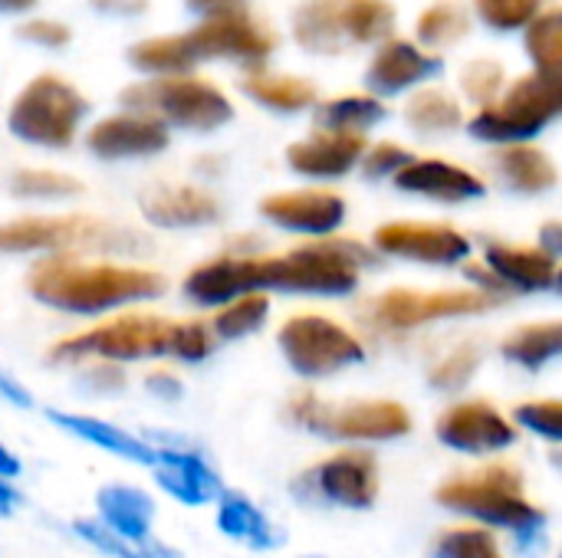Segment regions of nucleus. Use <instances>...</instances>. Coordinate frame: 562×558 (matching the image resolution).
Returning a JSON list of instances; mask_svg holds the SVG:
<instances>
[{
    "mask_svg": "<svg viewBox=\"0 0 562 558\" xmlns=\"http://www.w3.org/2000/svg\"><path fill=\"white\" fill-rule=\"evenodd\" d=\"M435 503L458 523L507 533L520 553L547 543V510L527 493V477L514 460L497 457L445 477L435 487Z\"/></svg>",
    "mask_w": 562,
    "mask_h": 558,
    "instance_id": "nucleus-1",
    "label": "nucleus"
},
{
    "mask_svg": "<svg viewBox=\"0 0 562 558\" xmlns=\"http://www.w3.org/2000/svg\"><path fill=\"white\" fill-rule=\"evenodd\" d=\"M165 289L158 273L119 263H79L72 257H49L30 270V293L63 312L99 316Z\"/></svg>",
    "mask_w": 562,
    "mask_h": 558,
    "instance_id": "nucleus-2",
    "label": "nucleus"
},
{
    "mask_svg": "<svg viewBox=\"0 0 562 558\" xmlns=\"http://www.w3.org/2000/svg\"><path fill=\"white\" fill-rule=\"evenodd\" d=\"M379 263L375 250L352 237H326L293 247L280 257H257L260 293H293L346 299L362 286V273Z\"/></svg>",
    "mask_w": 562,
    "mask_h": 558,
    "instance_id": "nucleus-3",
    "label": "nucleus"
},
{
    "mask_svg": "<svg viewBox=\"0 0 562 558\" xmlns=\"http://www.w3.org/2000/svg\"><path fill=\"white\" fill-rule=\"evenodd\" d=\"M507 303L471 286H389L382 293H375L372 299H366L362 306V319L375 335L385 339H405V335H418L425 329L445 326V322H458V319H474V316H487L494 309H504Z\"/></svg>",
    "mask_w": 562,
    "mask_h": 558,
    "instance_id": "nucleus-4",
    "label": "nucleus"
},
{
    "mask_svg": "<svg viewBox=\"0 0 562 558\" xmlns=\"http://www.w3.org/2000/svg\"><path fill=\"white\" fill-rule=\"evenodd\" d=\"M286 414L303 431L339 441L346 447L395 444L415 431V414L395 398H362L346 405H326L316 391H296Z\"/></svg>",
    "mask_w": 562,
    "mask_h": 558,
    "instance_id": "nucleus-5",
    "label": "nucleus"
},
{
    "mask_svg": "<svg viewBox=\"0 0 562 558\" xmlns=\"http://www.w3.org/2000/svg\"><path fill=\"white\" fill-rule=\"evenodd\" d=\"M562 118V72H527L504 86V92L474 112L468 125L471 138L484 145H524L543 135Z\"/></svg>",
    "mask_w": 562,
    "mask_h": 558,
    "instance_id": "nucleus-6",
    "label": "nucleus"
},
{
    "mask_svg": "<svg viewBox=\"0 0 562 558\" xmlns=\"http://www.w3.org/2000/svg\"><path fill=\"white\" fill-rule=\"evenodd\" d=\"M392 30L395 7L389 0H303L293 13L296 43L319 56L385 43Z\"/></svg>",
    "mask_w": 562,
    "mask_h": 558,
    "instance_id": "nucleus-7",
    "label": "nucleus"
},
{
    "mask_svg": "<svg viewBox=\"0 0 562 558\" xmlns=\"http://www.w3.org/2000/svg\"><path fill=\"white\" fill-rule=\"evenodd\" d=\"M184 322H171L161 316H119L112 322L92 326L72 339H63L49 349L53 362H79V358H105V362H135L178 355Z\"/></svg>",
    "mask_w": 562,
    "mask_h": 558,
    "instance_id": "nucleus-8",
    "label": "nucleus"
},
{
    "mask_svg": "<svg viewBox=\"0 0 562 558\" xmlns=\"http://www.w3.org/2000/svg\"><path fill=\"white\" fill-rule=\"evenodd\" d=\"M280 355L300 378H329L366 362V342L323 312L290 316L277 332Z\"/></svg>",
    "mask_w": 562,
    "mask_h": 558,
    "instance_id": "nucleus-9",
    "label": "nucleus"
},
{
    "mask_svg": "<svg viewBox=\"0 0 562 558\" xmlns=\"http://www.w3.org/2000/svg\"><path fill=\"white\" fill-rule=\"evenodd\" d=\"M122 105L142 115H151L165 125H181L191 132H211L231 122L234 109L227 95L194 76H158L151 82L128 86Z\"/></svg>",
    "mask_w": 562,
    "mask_h": 558,
    "instance_id": "nucleus-10",
    "label": "nucleus"
},
{
    "mask_svg": "<svg viewBox=\"0 0 562 558\" xmlns=\"http://www.w3.org/2000/svg\"><path fill=\"white\" fill-rule=\"evenodd\" d=\"M557 276V257H550L537 240H504L491 237L464 266V283L510 303L514 296H537L550 293Z\"/></svg>",
    "mask_w": 562,
    "mask_h": 558,
    "instance_id": "nucleus-11",
    "label": "nucleus"
},
{
    "mask_svg": "<svg viewBox=\"0 0 562 558\" xmlns=\"http://www.w3.org/2000/svg\"><path fill=\"white\" fill-rule=\"evenodd\" d=\"M369 247L379 260L418 263L425 270H464L474 260V240L448 220H389L372 230Z\"/></svg>",
    "mask_w": 562,
    "mask_h": 558,
    "instance_id": "nucleus-12",
    "label": "nucleus"
},
{
    "mask_svg": "<svg viewBox=\"0 0 562 558\" xmlns=\"http://www.w3.org/2000/svg\"><path fill=\"white\" fill-rule=\"evenodd\" d=\"M435 441L471 460H497L517 447L520 431L514 418L491 398H454L435 418Z\"/></svg>",
    "mask_w": 562,
    "mask_h": 558,
    "instance_id": "nucleus-13",
    "label": "nucleus"
},
{
    "mask_svg": "<svg viewBox=\"0 0 562 558\" xmlns=\"http://www.w3.org/2000/svg\"><path fill=\"white\" fill-rule=\"evenodd\" d=\"M86 115V99L56 76H36L10 109V132L23 141L66 148Z\"/></svg>",
    "mask_w": 562,
    "mask_h": 558,
    "instance_id": "nucleus-14",
    "label": "nucleus"
},
{
    "mask_svg": "<svg viewBox=\"0 0 562 558\" xmlns=\"http://www.w3.org/2000/svg\"><path fill=\"white\" fill-rule=\"evenodd\" d=\"M296 493L336 510H352V513L372 510L382 493L379 457L369 447H342L323 457L316 467H310L300 477Z\"/></svg>",
    "mask_w": 562,
    "mask_h": 558,
    "instance_id": "nucleus-15",
    "label": "nucleus"
},
{
    "mask_svg": "<svg viewBox=\"0 0 562 558\" xmlns=\"http://www.w3.org/2000/svg\"><path fill=\"white\" fill-rule=\"evenodd\" d=\"M184 36H188V43H191L198 59L221 56V59H237V62H244L250 69H263V59L277 46V36L270 33V26L260 23L244 7L207 13Z\"/></svg>",
    "mask_w": 562,
    "mask_h": 558,
    "instance_id": "nucleus-16",
    "label": "nucleus"
},
{
    "mask_svg": "<svg viewBox=\"0 0 562 558\" xmlns=\"http://www.w3.org/2000/svg\"><path fill=\"white\" fill-rule=\"evenodd\" d=\"M115 230L95 217H20L0 227V253H33L63 247H102Z\"/></svg>",
    "mask_w": 562,
    "mask_h": 558,
    "instance_id": "nucleus-17",
    "label": "nucleus"
},
{
    "mask_svg": "<svg viewBox=\"0 0 562 558\" xmlns=\"http://www.w3.org/2000/svg\"><path fill=\"white\" fill-rule=\"evenodd\" d=\"M260 214L286 234L326 240V237L339 234L349 207H346V197L329 191V187H306V191L270 194L260 204Z\"/></svg>",
    "mask_w": 562,
    "mask_h": 558,
    "instance_id": "nucleus-18",
    "label": "nucleus"
},
{
    "mask_svg": "<svg viewBox=\"0 0 562 558\" xmlns=\"http://www.w3.org/2000/svg\"><path fill=\"white\" fill-rule=\"evenodd\" d=\"M402 194H412V197H422V201H431V204H441V207H461V204H471V201H481L487 194V181L458 164V161H448V158H435V155H425V158H412L392 181Z\"/></svg>",
    "mask_w": 562,
    "mask_h": 558,
    "instance_id": "nucleus-19",
    "label": "nucleus"
},
{
    "mask_svg": "<svg viewBox=\"0 0 562 558\" xmlns=\"http://www.w3.org/2000/svg\"><path fill=\"white\" fill-rule=\"evenodd\" d=\"M441 66H445V59L438 53L392 36L375 49V56L366 69V86L375 99L379 95H398V92L415 89L418 82L438 76Z\"/></svg>",
    "mask_w": 562,
    "mask_h": 558,
    "instance_id": "nucleus-20",
    "label": "nucleus"
},
{
    "mask_svg": "<svg viewBox=\"0 0 562 558\" xmlns=\"http://www.w3.org/2000/svg\"><path fill=\"white\" fill-rule=\"evenodd\" d=\"M366 148H369L366 135H346V132L316 128L310 138L286 148V161L303 178L336 181V178H346L352 168H359Z\"/></svg>",
    "mask_w": 562,
    "mask_h": 558,
    "instance_id": "nucleus-21",
    "label": "nucleus"
},
{
    "mask_svg": "<svg viewBox=\"0 0 562 558\" xmlns=\"http://www.w3.org/2000/svg\"><path fill=\"white\" fill-rule=\"evenodd\" d=\"M86 145L99 158H145L168 148V125L142 112H125L95 122Z\"/></svg>",
    "mask_w": 562,
    "mask_h": 558,
    "instance_id": "nucleus-22",
    "label": "nucleus"
},
{
    "mask_svg": "<svg viewBox=\"0 0 562 558\" xmlns=\"http://www.w3.org/2000/svg\"><path fill=\"white\" fill-rule=\"evenodd\" d=\"M257 289V257H217L184 276V296L198 306H227Z\"/></svg>",
    "mask_w": 562,
    "mask_h": 558,
    "instance_id": "nucleus-23",
    "label": "nucleus"
},
{
    "mask_svg": "<svg viewBox=\"0 0 562 558\" xmlns=\"http://www.w3.org/2000/svg\"><path fill=\"white\" fill-rule=\"evenodd\" d=\"M491 168H494V178L510 194H520V197H540V194H550L560 184L557 161L543 148H537L533 141L494 148Z\"/></svg>",
    "mask_w": 562,
    "mask_h": 558,
    "instance_id": "nucleus-24",
    "label": "nucleus"
},
{
    "mask_svg": "<svg viewBox=\"0 0 562 558\" xmlns=\"http://www.w3.org/2000/svg\"><path fill=\"white\" fill-rule=\"evenodd\" d=\"M155 477L184 506H204L211 500H221V493H224L217 474L191 451H161L158 447Z\"/></svg>",
    "mask_w": 562,
    "mask_h": 558,
    "instance_id": "nucleus-25",
    "label": "nucleus"
},
{
    "mask_svg": "<svg viewBox=\"0 0 562 558\" xmlns=\"http://www.w3.org/2000/svg\"><path fill=\"white\" fill-rule=\"evenodd\" d=\"M142 214L158 227H201L217 220L221 204L201 187H155L142 197Z\"/></svg>",
    "mask_w": 562,
    "mask_h": 558,
    "instance_id": "nucleus-26",
    "label": "nucleus"
},
{
    "mask_svg": "<svg viewBox=\"0 0 562 558\" xmlns=\"http://www.w3.org/2000/svg\"><path fill=\"white\" fill-rule=\"evenodd\" d=\"M497 352L507 365L524 368V372H543L547 365L562 362V316L524 322L510 329L501 339Z\"/></svg>",
    "mask_w": 562,
    "mask_h": 558,
    "instance_id": "nucleus-27",
    "label": "nucleus"
},
{
    "mask_svg": "<svg viewBox=\"0 0 562 558\" xmlns=\"http://www.w3.org/2000/svg\"><path fill=\"white\" fill-rule=\"evenodd\" d=\"M49 421L59 424L63 431L122 457V460H132V464H145V467H155L158 464V447L132 437L128 431L115 428V424H105L99 418H89V414H66V411H49Z\"/></svg>",
    "mask_w": 562,
    "mask_h": 558,
    "instance_id": "nucleus-28",
    "label": "nucleus"
},
{
    "mask_svg": "<svg viewBox=\"0 0 562 558\" xmlns=\"http://www.w3.org/2000/svg\"><path fill=\"white\" fill-rule=\"evenodd\" d=\"M99 523L109 526L112 533L132 539V543H148L155 503L148 493L135 487H105L99 490Z\"/></svg>",
    "mask_w": 562,
    "mask_h": 558,
    "instance_id": "nucleus-29",
    "label": "nucleus"
},
{
    "mask_svg": "<svg viewBox=\"0 0 562 558\" xmlns=\"http://www.w3.org/2000/svg\"><path fill=\"white\" fill-rule=\"evenodd\" d=\"M217 526H221V533L227 539H237L247 549H273V546H280V529L244 493H221Z\"/></svg>",
    "mask_w": 562,
    "mask_h": 558,
    "instance_id": "nucleus-30",
    "label": "nucleus"
},
{
    "mask_svg": "<svg viewBox=\"0 0 562 558\" xmlns=\"http://www.w3.org/2000/svg\"><path fill=\"white\" fill-rule=\"evenodd\" d=\"M244 92L273 112H303L319 102V92L310 79L277 76V72H263V69H254L244 79Z\"/></svg>",
    "mask_w": 562,
    "mask_h": 558,
    "instance_id": "nucleus-31",
    "label": "nucleus"
},
{
    "mask_svg": "<svg viewBox=\"0 0 562 558\" xmlns=\"http://www.w3.org/2000/svg\"><path fill=\"white\" fill-rule=\"evenodd\" d=\"M385 115H389V109L375 95H339V99L316 102V128H323V132L366 135Z\"/></svg>",
    "mask_w": 562,
    "mask_h": 558,
    "instance_id": "nucleus-32",
    "label": "nucleus"
},
{
    "mask_svg": "<svg viewBox=\"0 0 562 558\" xmlns=\"http://www.w3.org/2000/svg\"><path fill=\"white\" fill-rule=\"evenodd\" d=\"M405 122L418 135H451L464 125V109L445 89H418L405 102Z\"/></svg>",
    "mask_w": 562,
    "mask_h": 558,
    "instance_id": "nucleus-33",
    "label": "nucleus"
},
{
    "mask_svg": "<svg viewBox=\"0 0 562 558\" xmlns=\"http://www.w3.org/2000/svg\"><path fill=\"white\" fill-rule=\"evenodd\" d=\"M481 365H484V349L477 342H471V339L468 342H458V345H451L448 352H441L428 365L425 385L431 391H441V395H461L477 378Z\"/></svg>",
    "mask_w": 562,
    "mask_h": 558,
    "instance_id": "nucleus-34",
    "label": "nucleus"
},
{
    "mask_svg": "<svg viewBox=\"0 0 562 558\" xmlns=\"http://www.w3.org/2000/svg\"><path fill=\"white\" fill-rule=\"evenodd\" d=\"M431 558H510L501 536L494 529L474 526V523H454L445 526L435 543H431Z\"/></svg>",
    "mask_w": 562,
    "mask_h": 558,
    "instance_id": "nucleus-35",
    "label": "nucleus"
},
{
    "mask_svg": "<svg viewBox=\"0 0 562 558\" xmlns=\"http://www.w3.org/2000/svg\"><path fill=\"white\" fill-rule=\"evenodd\" d=\"M128 59L155 76H188V69H194L198 56L188 43V36H155L138 43L135 49H128Z\"/></svg>",
    "mask_w": 562,
    "mask_h": 558,
    "instance_id": "nucleus-36",
    "label": "nucleus"
},
{
    "mask_svg": "<svg viewBox=\"0 0 562 558\" xmlns=\"http://www.w3.org/2000/svg\"><path fill=\"white\" fill-rule=\"evenodd\" d=\"M415 33L425 46H431V53L435 46H454L471 33V13L458 0H438L422 10Z\"/></svg>",
    "mask_w": 562,
    "mask_h": 558,
    "instance_id": "nucleus-37",
    "label": "nucleus"
},
{
    "mask_svg": "<svg viewBox=\"0 0 562 558\" xmlns=\"http://www.w3.org/2000/svg\"><path fill=\"white\" fill-rule=\"evenodd\" d=\"M524 46L537 72H562V7L543 10L527 26Z\"/></svg>",
    "mask_w": 562,
    "mask_h": 558,
    "instance_id": "nucleus-38",
    "label": "nucleus"
},
{
    "mask_svg": "<svg viewBox=\"0 0 562 558\" xmlns=\"http://www.w3.org/2000/svg\"><path fill=\"white\" fill-rule=\"evenodd\" d=\"M76 533L99 553L112 558H181V553H175L171 546H161V543H132L119 533H112L109 526H102L99 520H79L76 523Z\"/></svg>",
    "mask_w": 562,
    "mask_h": 558,
    "instance_id": "nucleus-39",
    "label": "nucleus"
},
{
    "mask_svg": "<svg viewBox=\"0 0 562 558\" xmlns=\"http://www.w3.org/2000/svg\"><path fill=\"white\" fill-rule=\"evenodd\" d=\"M520 434L562 447V398H527L510 411Z\"/></svg>",
    "mask_w": 562,
    "mask_h": 558,
    "instance_id": "nucleus-40",
    "label": "nucleus"
},
{
    "mask_svg": "<svg viewBox=\"0 0 562 558\" xmlns=\"http://www.w3.org/2000/svg\"><path fill=\"white\" fill-rule=\"evenodd\" d=\"M270 316V299L267 293H250L240 296L234 303H227L217 316H214V335L221 339H244L250 332H257Z\"/></svg>",
    "mask_w": 562,
    "mask_h": 558,
    "instance_id": "nucleus-41",
    "label": "nucleus"
},
{
    "mask_svg": "<svg viewBox=\"0 0 562 558\" xmlns=\"http://www.w3.org/2000/svg\"><path fill=\"white\" fill-rule=\"evenodd\" d=\"M504 86H507L504 66H501L497 59H487V56L471 59V62L464 66V72H461V92H464L477 109L491 105V102L504 92Z\"/></svg>",
    "mask_w": 562,
    "mask_h": 558,
    "instance_id": "nucleus-42",
    "label": "nucleus"
},
{
    "mask_svg": "<svg viewBox=\"0 0 562 558\" xmlns=\"http://www.w3.org/2000/svg\"><path fill=\"white\" fill-rule=\"evenodd\" d=\"M543 3L547 0H474V10L487 26L507 33V30L530 26L543 13Z\"/></svg>",
    "mask_w": 562,
    "mask_h": 558,
    "instance_id": "nucleus-43",
    "label": "nucleus"
},
{
    "mask_svg": "<svg viewBox=\"0 0 562 558\" xmlns=\"http://www.w3.org/2000/svg\"><path fill=\"white\" fill-rule=\"evenodd\" d=\"M13 194L56 201V197L79 194V181L69 178V174H59V171H16L13 174Z\"/></svg>",
    "mask_w": 562,
    "mask_h": 558,
    "instance_id": "nucleus-44",
    "label": "nucleus"
},
{
    "mask_svg": "<svg viewBox=\"0 0 562 558\" xmlns=\"http://www.w3.org/2000/svg\"><path fill=\"white\" fill-rule=\"evenodd\" d=\"M415 155L398 145V141H379V145H369L359 168L369 181H395V174L412 161Z\"/></svg>",
    "mask_w": 562,
    "mask_h": 558,
    "instance_id": "nucleus-45",
    "label": "nucleus"
},
{
    "mask_svg": "<svg viewBox=\"0 0 562 558\" xmlns=\"http://www.w3.org/2000/svg\"><path fill=\"white\" fill-rule=\"evenodd\" d=\"M211 332H207V326H201V322H184L181 326V339H178V355L175 358H181V362H201V358H207L211 355Z\"/></svg>",
    "mask_w": 562,
    "mask_h": 558,
    "instance_id": "nucleus-46",
    "label": "nucleus"
},
{
    "mask_svg": "<svg viewBox=\"0 0 562 558\" xmlns=\"http://www.w3.org/2000/svg\"><path fill=\"white\" fill-rule=\"evenodd\" d=\"M20 36L36 43V46H66L69 43V30L59 20H46V16H36V20L23 23Z\"/></svg>",
    "mask_w": 562,
    "mask_h": 558,
    "instance_id": "nucleus-47",
    "label": "nucleus"
},
{
    "mask_svg": "<svg viewBox=\"0 0 562 558\" xmlns=\"http://www.w3.org/2000/svg\"><path fill=\"white\" fill-rule=\"evenodd\" d=\"M145 388H148L151 395L165 398V401H175V398H181V382H178L171 372H151V375L145 378Z\"/></svg>",
    "mask_w": 562,
    "mask_h": 558,
    "instance_id": "nucleus-48",
    "label": "nucleus"
},
{
    "mask_svg": "<svg viewBox=\"0 0 562 558\" xmlns=\"http://www.w3.org/2000/svg\"><path fill=\"white\" fill-rule=\"evenodd\" d=\"M537 243L550 253V257H557L562 260V217L560 220H547L543 227H540V234H537Z\"/></svg>",
    "mask_w": 562,
    "mask_h": 558,
    "instance_id": "nucleus-49",
    "label": "nucleus"
},
{
    "mask_svg": "<svg viewBox=\"0 0 562 558\" xmlns=\"http://www.w3.org/2000/svg\"><path fill=\"white\" fill-rule=\"evenodd\" d=\"M89 382L102 391H119L125 385V375L119 368H89Z\"/></svg>",
    "mask_w": 562,
    "mask_h": 558,
    "instance_id": "nucleus-50",
    "label": "nucleus"
},
{
    "mask_svg": "<svg viewBox=\"0 0 562 558\" xmlns=\"http://www.w3.org/2000/svg\"><path fill=\"white\" fill-rule=\"evenodd\" d=\"M92 7L115 13V16H132V13L145 10V0H92Z\"/></svg>",
    "mask_w": 562,
    "mask_h": 558,
    "instance_id": "nucleus-51",
    "label": "nucleus"
},
{
    "mask_svg": "<svg viewBox=\"0 0 562 558\" xmlns=\"http://www.w3.org/2000/svg\"><path fill=\"white\" fill-rule=\"evenodd\" d=\"M0 398H7L16 408H30V395L13 378H7V375H0Z\"/></svg>",
    "mask_w": 562,
    "mask_h": 558,
    "instance_id": "nucleus-52",
    "label": "nucleus"
},
{
    "mask_svg": "<svg viewBox=\"0 0 562 558\" xmlns=\"http://www.w3.org/2000/svg\"><path fill=\"white\" fill-rule=\"evenodd\" d=\"M16 503H20V493L0 477V516H10L16 510Z\"/></svg>",
    "mask_w": 562,
    "mask_h": 558,
    "instance_id": "nucleus-53",
    "label": "nucleus"
},
{
    "mask_svg": "<svg viewBox=\"0 0 562 558\" xmlns=\"http://www.w3.org/2000/svg\"><path fill=\"white\" fill-rule=\"evenodd\" d=\"M188 7L204 10V13H217V10H234L244 7V0H188Z\"/></svg>",
    "mask_w": 562,
    "mask_h": 558,
    "instance_id": "nucleus-54",
    "label": "nucleus"
},
{
    "mask_svg": "<svg viewBox=\"0 0 562 558\" xmlns=\"http://www.w3.org/2000/svg\"><path fill=\"white\" fill-rule=\"evenodd\" d=\"M20 474V464H16V457L0 444V477L7 480V477H16Z\"/></svg>",
    "mask_w": 562,
    "mask_h": 558,
    "instance_id": "nucleus-55",
    "label": "nucleus"
},
{
    "mask_svg": "<svg viewBox=\"0 0 562 558\" xmlns=\"http://www.w3.org/2000/svg\"><path fill=\"white\" fill-rule=\"evenodd\" d=\"M26 7H33V0H0V10H7V13H20Z\"/></svg>",
    "mask_w": 562,
    "mask_h": 558,
    "instance_id": "nucleus-56",
    "label": "nucleus"
},
{
    "mask_svg": "<svg viewBox=\"0 0 562 558\" xmlns=\"http://www.w3.org/2000/svg\"><path fill=\"white\" fill-rule=\"evenodd\" d=\"M550 467L562 477V447H550Z\"/></svg>",
    "mask_w": 562,
    "mask_h": 558,
    "instance_id": "nucleus-57",
    "label": "nucleus"
},
{
    "mask_svg": "<svg viewBox=\"0 0 562 558\" xmlns=\"http://www.w3.org/2000/svg\"><path fill=\"white\" fill-rule=\"evenodd\" d=\"M553 293L562 299V260H557V276H553Z\"/></svg>",
    "mask_w": 562,
    "mask_h": 558,
    "instance_id": "nucleus-58",
    "label": "nucleus"
},
{
    "mask_svg": "<svg viewBox=\"0 0 562 558\" xmlns=\"http://www.w3.org/2000/svg\"><path fill=\"white\" fill-rule=\"evenodd\" d=\"M553 558H562V549H560V553H557V556H553Z\"/></svg>",
    "mask_w": 562,
    "mask_h": 558,
    "instance_id": "nucleus-59",
    "label": "nucleus"
}]
</instances>
